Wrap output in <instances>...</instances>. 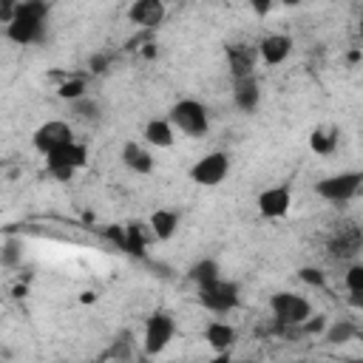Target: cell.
<instances>
[{"label":"cell","mask_w":363,"mask_h":363,"mask_svg":"<svg viewBox=\"0 0 363 363\" xmlns=\"http://www.w3.org/2000/svg\"><path fill=\"white\" fill-rule=\"evenodd\" d=\"M247 3H250V9H252L258 17H267L269 9H272V0H247Z\"/></svg>","instance_id":"f1b7e54d"},{"label":"cell","mask_w":363,"mask_h":363,"mask_svg":"<svg viewBox=\"0 0 363 363\" xmlns=\"http://www.w3.org/2000/svg\"><path fill=\"white\" fill-rule=\"evenodd\" d=\"M79 301H82V303H94V301H96V295H94V292H82V298H79Z\"/></svg>","instance_id":"4dcf8cb0"},{"label":"cell","mask_w":363,"mask_h":363,"mask_svg":"<svg viewBox=\"0 0 363 363\" xmlns=\"http://www.w3.org/2000/svg\"><path fill=\"white\" fill-rule=\"evenodd\" d=\"M204 340L216 349V352H227L233 343H235V329L224 320H210L204 326Z\"/></svg>","instance_id":"ac0fdd59"},{"label":"cell","mask_w":363,"mask_h":363,"mask_svg":"<svg viewBox=\"0 0 363 363\" xmlns=\"http://www.w3.org/2000/svg\"><path fill=\"white\" fill-rule=\"evenodd\" d=\"M45 17H48V6L43 0H20L14 17L6 23V37L17 45L37 43L45 31Z\"/></svg>","instance_id":"6da1fadb"},{"label":"cell","mask_w":363,"mask_h":363,"mask_svg":"<svg viewBox=\"0 0 363 363\" xmlns=\"http://www.w3.org/2000/svg\"><path fill=\"white\" fill-rule=\"evenodd\" d=\"M360 182H363V173L349 170V173H337V176H329V179L318 182L315 190H318V196H323L329 201H349L352 196H357Z\"/></svg>","instance_id":"52a82bcc"},{"label":"cell","mask_w":363,"mask_h":363,"mask_svg":"<svg viewBox=\"0 0 363 363\" xmlns=\"http://www.w3.org/2000/svg\"><path fill=\"white\" fill-rule=\"evenodd\" d=\"M142 136H145V142H147V145H153V147H170V145H173V139H176L170 119H150V122L145 125Z\"/></svg>","instance_id":"d6986e66"},{"label":"cell","mask_w":363,"mask_h":363,"mask_svg":"<svg viewBox=\"0 0 363 363\" xmlns=\"http://www.w3.org/2000/svg\"><path fill=\"white\" fill-rule=\"evenodd\" d=\"M176 335V323L167 312H153L145 323V352L147 354H159L167 349V343Z\"/></svg>","instance_id":"ba28073f"},{"label":"cell","mask_w":363,"mask_h":363,"mask_svg":"<svg viewBox=\"0 0 363 363\" xmlns=\"http://www.w3.org/2000/svg\"><path fill=\"white\" fill-rule=\"evenodd\" d=\"M258 99H261V88L255 82V77H238L235 79V88H233V102L241 108V111H255L258 108Z\"/></svg>","instance_id":"2e32d148"},{"label":"cell","mask_w":363,"mask_h":363,"mask_svg":"<svg viewBox=\"0 0 363 363\" xmlns=\"http://www.w3.org/2000/svg\"><path fill=\"white\" fill-rule=\"evenodd\" d=\"M170 125L179 128L182 133H187V136H201V133H207L210 116H207V108L199 99H182L170 108Z\"/></svg>","instance_id":"277c9868"},{"label":"cell","mask_w":363,"mask_h":363,"mask_svg":"<svg viewBox=\"0 0 363 363\" xmlns=\"http://www.w3.org/2000/svg\"><path fill=\"white\" fill-rule=\"evenodd\" d=\"M360 244H363V238H360V227H357L354 221H346V224H340V230L332 235V241H329V252H332V258H343V261H349V258H354V255L360 252Z\"/></svg>","instance_id":"8fae6325"},{"label":"cell","mask_w":363,"mask_h":363,"mask_svg":"<svg viewBox=\"0 0 363 363\" xmlns=\"http://www.w3.org/2000/svg\"><path fill=\"white\" fill-rule=\"evenodd\" d=\"M292 207V190L289 184H275V187H267L261 196H258V213L264 218H284Z\"/></svg>","instance_id":"30bf717a"},{"label":"cell","mask_w":363,"mask_h":363,"mask_svg":"<svg viewBox=\"0 0 363 363\" xmlns=\"http://www.w3.org/2000/svg\"><path fill=\"white\" fill-rule=\"evenodd\" d=\"M255 48L267 65H281L292 51V37L289 34H267Z\"/></svg>","instance_id":"5bb4252c"},{"label":"cell","mask_w":363,"mask_h":363,"mask_svg":"<svg viewBox=\"0 0 363 363\" xmlns=\"http://www.w3.org/2000/svg\"><path fill=\"white\" fill-rule=\"evenodd\" d=\"M298 278H301L303 284H309V286H323V284H326V281H323V272L315 269V267H303V269L298 272Z\"/></svg>","instance_id":"4316f807"},{"label":"cell","mask_w":363,"mask_h":363,"mask_svg":"<svg viewBox=\"0 0 363 363\" xmlns=\"http://www.w3.org/2000/svg\"><path fill=\"white\" fill-rule=\"evenodd\" d=\"M71 139H74V128H71L68 122H62V119H48V122H43V125L34 130V136H31L34 147H37L43 156L51 153L54 147L71 142Z\"/></svg>","instance_id":"9c48e42d"},{"label":"cell","mask_w":363,"mask_h":363,"mask_svg":"<svg viewBox=\"0 0 363 363\" xmlns=\"http://www.w3.org/2000/svg\"><path fill=\"white\" fill-rule=\"evenodd\" d=\"M190 278H193L196 284H207V281L218 278V264H216L213 258H204V261H199V264L190 269Z\"/></svg>","instance_id":"cb8c5ba5"},{"label":"cell","mask_w":363,"mask_h":363,"mask_svg":"<svg viewBox=\"0 0 363 363\" xmlns=\"http://www.w3.org/2000/svg\"><path fill=\"white\" fill-rule=\"evenodd\" d=\"M85 162H88V147L77 139H71V142L54 147L51 153H45V170L57 182H68Z\"/></svg>","instance_id":"7a4b0ae2"},{"label":"cell","mask_w":363,"mask_h":363,"mask_svg":"<svg viewBox=\"0 0 363 363\" xmlns=\"http://www.w3.org/2000/svg\"><path fill=\"white\" fill-rule=\"evenodd\" d=\"M309 147H312L318 156L335 153V147H337V130H335V128H315L312 136H309Z\"/></svg>","instance_id":"44dd1931"},{"label":"cell","mask_w":363,"mask_h":363,"mask_svg":"<svg viewBox=\"0 0 363 363\" xmlns=\"http://www.w3.org/2000/svg\"><path fill=\"white\" fill-rule=\"evenodd\" d=\"M20 0H0V23H9L14 17V9H17Z\"/></svg>","instance_id":"83f0119b"},{"label":"cell","mask_w":363,"mask_h":363,"mask_svg":"<svg viewBox=\"0 0 363 363\" xmlns=\"http://www.w3.org/2000/svg\"><path fill=\"white\" fill-rule=\"evenodd\" d=\"M343 284L349 289V301L354 306H363V264H352L343 275Z\"/></svg>","instance_id":"7402d4cb"},{"label":"cell","mask_w":363,"mask_h":363,"mask_svg":"<svg viewBox=\"0 0 363 363\" xmlns=\"http://www.w3.org/2000/svg\"><path fill=\"white\" fill-rule=\"evenodd\" d=\"M227 62H230V74L238 77H250L255 62H258V48L247 45V43H230L227 45Z\"/></svg>","instance_id":"4fadbf2b"},{"label":"cell","mask_w":363,"mask_h":363,"mask_svg":"<svg viewBox=\"0 0 363 363\" xmlns=\"http://www.w3.org/2000/svg\"><path fill=\"white\" fill-rule=\"evenodd\" d=\"M147 227H150L153 238L167 241V238H173V233H176V227H179V213H176V210H164V207H162V210L150 213Z\"/></svg>","instance_id":"e0dca14e"},{"label":"cell","mask_w":363,"mask_h":363,"mask_svg":"<svg viewBox=\"0 0 363 363\" xmlns=\"http://www.w3.org/2000/svg\"><path fill=\"white\" fill-rule=\"evenodd\" d=\"M164 3H167V0H164Z\"/></svg>","instance_id":"836d02e7"},{"label":"cell","mask_w":363,"mask_h":363,"mask_svg":"<svg viewBox=\"0 0 363 363\" xmlns=\"http://www.w3.org/2000/svg\"><path fill=\"white\" fill-rule=\"evenodd\" d=\"M230 173V156L224 150H213L207 156H201L193 167H190V182L201 184V187H213L218 182H224V176Z\"/></svg>","instance_id":"8992f818"},{"label":"cell","mask_w":363,"mask_h":363,"mask_svg":"<svg viewBox=\"0 0 363 363\" xmlns=\"http://www.w3.org/2000/svg\"><path fill=\"white\" fill-rule=\"evenodd\" d=\"M164 0H133L128 9V20L142 28H159L164 23Z\"/></svg>","instance_id":"7c38bea8"},{"label":"cell","mask_w":363,"mask_h":363,"mask_svg":"<svg viewBox=\"0 0 363 363\" xmlns=\"http://www.w3.org/2000/svg\"><path fill=\"white\" fill-rule=\"evenodd\" d=\"M26 295V286H14V298H23Z\"/></svg>","instance_id":"1f68e13d"},{"label":"cell","mask_w":363,"mask_h":363,"mask_svg":"<svg viewBox=\"0 0 363 363\" xmlns=\"http://www.w3.org/2000/svg\"><path fill=\"white\" fill-rule=\"evenodd\" d=\"M199 301L201 306H207L210 312L216 315H224L230 309L238 306V284L233 281H224L221 275L207 281V284H199Z\"/></svg>","instance_id":"3957f363"},{"label":"cell","mask_w":363,"mask_h":363,"mask_svg":"<svg viewBox=\"0 0 363 363\" xmlns=\"http://www.w3.org/2000/svg\"><path fill=\"white\" fill-rule=\"evenodd\" d=\"M269 309H272L278 326H301L312 315L309 301L295 292H275L269 301Z\"/></svg>","instance_id":"5b68a950"},{"label":"cell","mask_w":363,"mask_h":363,"mask_svg":"<svg viewBox=\"0 0 363 363\" xmlns=\"http://www.w3.org/2000/svg\"><path fill=\"white\" fill-rule=\"evenodd\" d=\"M57 94H60L62 99H68V102L85 96V77H68V79H62V82L57 85Z\"/></svg>","instance_id":"603a6c76"},{"label":"cell","mask_w":363,"mask_h":363,"mask_svg":"<svg viewBox=\"0 0 363 363\" xmlns=\"http://www.w3.org/2000/svg\"><path fill=\"white\" fill-rule=\"evenodd\" d=\"M96 102H91L88 96H79V99H74V113L77 116H82V119H96Z\"/></svg>","instance_id":"484cf974"},{"label":"cell","mask_w":363,"mask_h":363,"mask_svg":"<svg viewBox=\"0 0 363 363\" xmlns=\"http://www.w3.org/2000/svg\"><path fill=\"white\" fill-rule=\"evenodd\" d=\"M354 335H357V326L349 323V320H343V323H335V326L326 332V340H329V343H346V340H352Z\"/></svg>","instance_id":"d4e9b609"},{"label":"cell","mask_w":363,"mask_h":363,"mask_svg":"<svg viewBox=\"0 0 363 363\" xmlns=\"http://www.w3.org/2000/svg\"><path fill=\"white\" fill-rule=\"evenodd\" d=\"M284 6H298V3H303V0H281Z\"/></svg>","instance_id":"d6a6232c"},{"label":"cell","mask_w":363,"mask_h":363,"mask_svg":"<svg viewBox=\"0 0 363 363\" xmlns=\"http://www.w3.org/2000/svg\"><path fill=\"white\" fill-rule=\"evenodd\" d=\"M122 233H125L122 250H128L130 255H145V244H147V238H145V224H142V221H128V224L122 227Z\"/></svg>","instance_id":"ffe728a7"},{"label":"cell","mask_w":363,"mask_h":363,"mask_svg":"<svg viewBox=\"0 0 363 363\" xmlns=\"http://www.w3.org/2000/svg\"><path fill=\"white\" fill-rule=\"evenodd\" d=\"M17 258H20V252H17V244H6L3 247V264H17Z\"/></svg>","instance_id":"f546056e"},{"label":"cell","mask_w":363,"mask_h":363,"mask_svg":"<svg viewBox=\"0 0 363 363\" xmlns=\"http://www.w3.org/2000/svg\"><path fill=\"white\" fill-rule=\"evenodd\" d=\"M122 164L130 170V173H139V176H147L153 170V156L145 145L139 142H125L122 145Z\"/></svg>","instance_id":"9a60e30c"}]
</instances>
